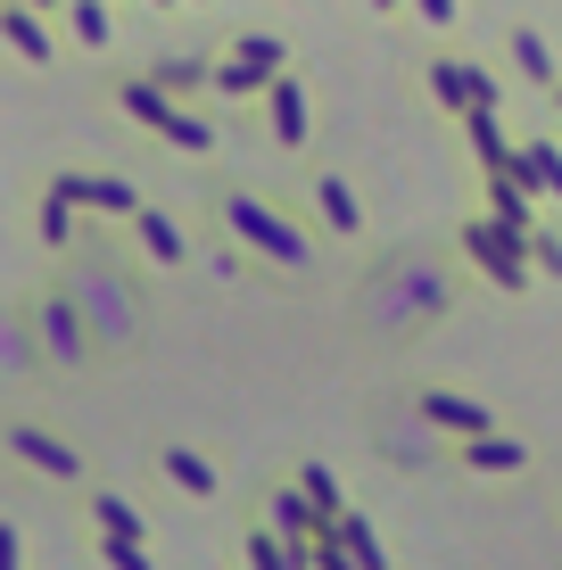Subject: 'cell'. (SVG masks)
I'll return each instance as SVG.
<instances>
[{
  "label": "cell",
  "mask_w": 562,
  "mask_h": 570,
  "mask_svg": "<svg viewBox=\"0 0 562 570\" xmlns=\"http://www.w3.org/2000/svg\"><path fill=\"white\" fill-rule=\"evenodd\" d=\"M422 422H438V430H463V439H480V430H489V414H480L472 397H422Z\"/></svg>",
  "instance_id": "3957f363"
},
{
  "label": "cell",
  "mask_w": 562,
  "mask_h": 570,
  "mask_svg": "<svg viewBox=\"0 0 562 570\" xmlns=\"http://www.w3.org/2000/svg\"><path fill=\"white\" fill-rule=\"evenodd\" d=\"M463 463H472V471H521V446H513V439H489V430H480V439L463 446Z\"/></svg>",
  "instance_id": "277c9868"
},
{
  "label": "cell",
  "mask_w": 562,
  "mask_h": 570,
  "mask_svg": "<svg viewBox=\"0 0 562 570\" xmlns=\"http://www.w3.org/2000/svg\"><path fill=\"white\" fill-rule=\"evenodd\" d=\"M91 521H100V538H141V513L116 497H91Z\"/></svg>",
  "instance_id": "5b68a950"
},
{
  "label": "cell",
  "mask_w": 562,
  "mask_h": 570,
  "mask_svg": "<svg viewBox=\"0 0 562 570\" xmlns=\"http://www.w3.org/2000/svg\"><path fill=\"white\" fill-rule=\"evenodd\" d=\"M248 554H257V570H289V554H282L274 538H248Z\"/></svg>",
  "instance_id": "ba28073f"
},
{
  "label": "cell",
  "mask_w": 562,
  "mask_h": 570,
  "mask_svg": "<svg viewBox=\"0 0 562 570\" xmlns=\"http://www.w3.org/2000/svg\"><path fill=\"white\" fill-rule=\"evenodd\" d=\"M9 439H17V455H26V463H42L50 480H75V455H67V446H58V439H42V430H33V422H17Z\"/></svg>",
  "instance_id": "7a4b0ae2"
},
{
  "label": "cell",
  "mask_w": 562,
  "mask_h": 570,
  "mask_svg": "<svg viewBox=\"0 0 562 570\" xmlns=\"http://www.w3.org/2000/svg\"><path fill=\"white\" fill-rule=\"evenodd\" d=\"M166 471H174V480L190 488V497H207V488H216V480H207V463H199V455H166Z\"/></svg>",
  "instance_id": "52a82bcc"
},
{
  "label": "cell",
  "mask_w": 562,
  "mask_h": 570,
  "mask_svg": "<svg viewBox=\"0 0 562 570\" xmlns=\"http://www.w3.org/2000/svg\"><path fill=\"white\" fill-rule=\"evenodd\" d=\"M42 331H50V347H58V356H67V372L83 364V331H75L67 314H42Z\"/></svg>",
  "instance_id": "8992f818"
},
{
  "label": "cell",
  "mask_w": 562,
  "mask_h": 570,
  "mask_svg": "<svg viewBox=\"0 0 562 570\" xmlns=\"http://www.w3.org/2000/svg\"><path fill=\"white\" fill-rule=\"evenodd\" d=\"M75 289H83V323L100 331L108 347H132V289L108 282V273H83Z\"/></svg>",
  "instance_id": "6da1fadb"
},
{
  "label": "cell",
  "mask_w": 562,
  "mask_h": 570,
  "mask_svg": "<svg viewBox=\"0 0 562 570\" xmlns=\"http://www.w3.org/2000/svg\"><path fill=\"white\" fill-rule=\"evenodd\" d=\"M0 570H17V529H0Z\"/></svg>",
  "instance_id": "9c48e42d"
}]
</instances>
